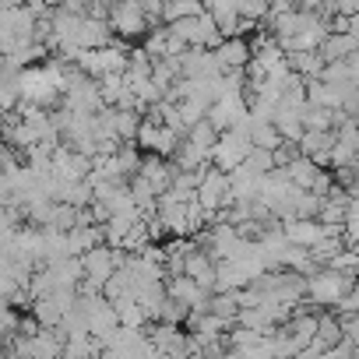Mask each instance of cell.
Returning a JSON list of instances; mask_svg holds the SVG:
<instances>
[{
	"label": "cell",
	"mask_w": 359,
	"mask_h": 359,
	"mask_svg": "<svg viewBox=\"0 0 359 359\" xmlns=\"http://www.w3.org/2000/svg\"><path fill=\"white\" fill-rule=\"evenodd\" d=\"M320 172H324V169H320L313 158H306V155H299V158L285 169V176L292 180L299 191H313V184H317V176H320Z\"/></svg>",
	"instance_id": "8fae6325"
},
{
	"label": "cell",
	"mask_w": 359,
	"mask_h": 359,
	"mask_svg": "<svg viewBox=\"0 0 359 359\" xmlns=\"http://www.w3.org/2000/svg\"><path fill=\"white\" fill-rule=\"evenodd\" d=\"M64 348H67L64 327H43L32 338V359H64Z\"/></svg>",
	"instance_id": "ba28073f"
},
{
	"label": "cell",
	"mask_w": 359,
	"mask_h": 359,
	"mask_svg": "<svg viewBox=\"0 0 359 359\" xmlns=\"http://www.w3.org/2000/svg\"><path fill=\"white\" fill-rule=\"evenodd\" d=\"M352 198L359 201V176H355V187H352Z\"/></svg>",
	"instance_id": "7402d4cb"
},
{
	"label": "cell",
	"mask_w": 359,
	"mask_h": 359,
	"mask_svg": "<svg viewBox=\"0 0 359 359\" xmlns=\"http://www.w3.org/2000/svg\"><path fill=\"white\" fill-rule=\"evenodd\" d=\"M165 292H169L176 303H184L191 313H212V299H215V292L201 289V285H198L194 278H187V275L169 278V282H165Z\"/></svg>",
	"instance_id": "277c9868"
},
{
	"label": "cell",
	"mask_w": 359,
	"mask_h": 359,
	"mask_svg": "<svg viewBox=\"0 0 359 359\" xmlns=\"http://www.w3.org/2000/svg\"><path fill=\"white\" fill-rule=\"evenodd\" d=\"M355 359H359V341H355Z\"/></svg>",
	"instance_id": "cb8c5ba5"
},
{
	"label": "cell",
	"mask_w": 359,
	"mask_h": 359,
	"mask_svg": "<svg viewBox=\"0 0 359 359\" xmlns=\"http://www.w3.org/2000/svg\"><path fill=\"white\" fill-rule=\"evenodd\" d=\"M29 313H32V317H36L43 327H60V324H64V317H67V310H64V306H60L53 296H46V299H36Z\"/></svg>",
	"instance_id": "5bb4252c"
},
{
	"label": "cell",
	"mask_w": 359,
	"mask_h": 359,
	"mask_svg": "<svg viewBox=\"0 0 359 359\" xmlns=\"http://www.w3.org/2000/svg\"><path fill=\"white\" fill-rule=\"evenodd\" d=\"M215 57H219L222 71H247L254 60V46H250V39H226L215 50Z\"/></svg>",
	"instance_id": "52a82bcc"
},
{
	"label": "cell",
	"mask_w": 359,
	"mask_h": 359,
	"mask_svg": "<svg viewBox=\"0 0 359 359\" xmlns=\"http://www.w3.org/2000/svg\"><path fill=\"white\" fill-rule=\"evenodd\" d=\"M4 359H29V355H15V352H8V355H4Z\"/></svg>",
	"instance_id": "603a6c76"
},
{
	"label": "cell",
	"mask_w": 359,
	"mask_h": 359,
	"mask_svg": "<svg viewBox=\"0 0 359 359\" xmlns=\"http://www.w3.org/2000/svg\"><path fill=\"white\" fill-rule=\"evenodd\" d=\"M334 15H341V18H355V15H359V0H338V4H334Z\"/></svg>",
	"instance_id": "ffe728a7"
},
{
	"label": "cell",
	"mask_w": 359,
	"mask_h": 359,
	"mask_svg": "<svg viewBox=\"0 0 359 359\" xmlns=\"http://www.w3.org/2000/svg\"><path fill=\"white\" fill-rule=\"evenodd\" d=\"M359 53V43L352 36H327V43L320 46V57L324 64H345Z\"/></svg>",
	"instance_id": "30bf717a"
},
{
	"label": "cell",
	"mask_w": 359,
	"mask_h": 359,
	"mask_svg": "<svg viewBox=\"0 0 359 359\" xmlns=\"http://www.w3.org/2000/svg\"><path fill=\"white\" fill-rule=\"evenodd\" d=\"M278 165H275V151H264V148H254L250 155H247V162H243V172H250V176H257V180H264V176H271Z\"/></svg>",
	"instance_id": "9a60e30c"
},
{
	"label": "cell",
	"mask_w": 359,
	"mask_h": 359,
	"mask_svg": "<svg viewBox=\"0 0 359 359\" xmlns=\"http://www.w3.org/2000/svg\"><path fill=\"white\" fill-rule=\"evenodd\" d=\"M240 310H243V306H240V292H215V299H212V313H215V317L236 324Z\"/></svg>",
	"instance_id": "2e32d148"
},
{
	"label": "cell",
	"mask_w": 359,
	"mask_h": 359,
	"mask_svg": "<svg viewBox=\"0 0 359 359\" xmlns=\"http://www.w3.org/2000/svg\"><path fill=\"white\" fill-rule=\"evenodd\" d=\"M359 278H345L331 268H320L313 278H306V303L317 306V310H327V306H341V299L355 289Z\"/></svg>",
	"instance_id": "6da1fadb"
},
{
	"label": "cell",
	"mask_w": 359,
	"mask_h": 359,
	"mask_svg": "<svg viewBox=\"0 0 359 359\" xmlns=\"http://www.w3.org/2000/svg\"><path fill=\"white\" fill-rule=\"evenodd\" d=\"M359 313V282H355V289L341 299V306H338V317H355Z\"/></svg>",
	"instance_id": "d6986e66"
},
{
	"label": "cell",
	"mask_w": 359,
	"mask_h": 359,
	"mask_svg": "<svg viewBox=\"0 0 359 359\" xmlns=\"http://www.w3.org/2000/svg\"><path fill=\"white\" fill-rule=\"evenodd\" d=\"M345 341V327H341V317L338 313H320V327H317V338H313V352H331Z\"/></svg>",
	"instance_id": "9c48e42d"
},
{
	"label": "cell",
	"mask_w": 359,
	"mask_h": 359,
	"mask_svg": "<svg viewBox=\"0 0 359 359\" xmlns=\"http://www.w3.org/2000/svg\"><path fill=\"white\" fill-rule=\"evenodd\" d=\"M289 67H292V74H299L303 81H317L327 64H324L320 53H296V57H289Z\"/></svg>",
	"instance_id": "4fadbf2b"
},
{
	"label": "cell",
	"mask_w": 359,
	"mask_h": 359,
	"mask_svg": "<svg viewBox=\"0 0 359 359\" xmlns=\"http://www.w3.org/2000/svg\"><path fill=\"white\" fill-rule=\"evenodd\" d=\"M285 240H289L292 247L313 250L317 243L327 240V233H324V222H320V219H299V222H285Z\"/></svg>",
	"instance_id": "8992f818"
},
{
	"label": "cell",
	"mask_w": 359,
	"mask_h": 359,
	"mask_svg": "<svg viewBox=\"0 0 359 359\" xmlns=\"http://www.w3.org/2000/svg\"><path fill=\"white\" fill-rule=\"evenodd\" d=\"M250 151H254V137L229 130V134H222V141L212 148V165L233 176L236 169H243V162H247Z\"/></svg>",
	"instance_id": "7a4b0ae2"
},
{
	"label": "cell",
	"mask_w": 359,
	"mask_h": 359,
	"mask_svg": "<svg viewBox=\"0 0 359 359\" xmlns=\"http://www.w3.org/2000/svg\"><path fill=\"white\" fill-rule=\"evenodd\" d=\"M205 359H236V352H222V355H205Z\"/></svg>",
	"instance_id": "44dd1931"
},
{
	"label": "cell",
	"mask_w": 359,
	"mask_h": 359,
	"mask_svg": "<svg viewBox=\"0 0 359 359\" xmlns=\"http://www.w3.org/2000/svg\"><path fill=\"white\" fill-rule=\"evenodd\" d=\"M320 208H324V201H320L317 194L299 191V198H296V205H292V222H299V219H320Z\"/></svg>",
	"instance_id": "e0dca14e"
},
{
	"label": "cell",
	"mask_w": 359,
	"mask_h": 359,
	"mask_svg": "<svg viewBox=\"0 0 359 359\" xmlns=\"http://www.w3.org/2000/svg\"><path fill=\"white\" fill-rule=\"evenodd\" d=\"M334 144H338V134H334V130H306L303 141H299V151L324 169V165H331Z\"/></svg>",
	"instance_id": "5b68a950"
},
{
	"label": "cell",
	"mask_w": 359,
	"mask_h": 359,
	"mask_svg": "<svg viewBox=\"0 0 359 359\" xmlns=\"http://www.w3.org/2000/svg\"><path fill=\"white\" fill-rule=\"evenodd\" d=\"M109 25H113L116 39H123V43H127V39H141V43H144V36L151 32V25H148V18H144V4H134V0L113 4Z\"/></svg>",
	"instance_id": "3957f363"
},
{
	"label": "cell",
	"mask_w": 359,
	"mask_h": 359,
	"mask_svg": "<svg viewBox=\"0 0 359 359\" xmlns=\"http://www.w3.org/2000/svg\"><path fill=\"white\" fill-rule=\"evenodd\" d=\"M187 141H191V144H198L201 151H208V155H212V148H215V144L222 141V134H219V130H215V127H212V123L205 120V123H198V127H194V130L187 134Z\"/></svg>",
	"instance_id": "ac0fdd59"
},
{
	"label": "cell",
	"mask_w": 359,
	"mask_h": 359,
	"mask_svg": "<svg viewBox=\"0 0 359 359\" xmlns=\"http://www.w3.org/2000/svg\"><path fill=\"white\" fill-rule=\"evenodd\" d=\"M201 15H208V8H205V4H198V0H172V4H165V15H162V22H165V29H172L176 22L201 18Z\"/></svg>",
	"instance_id": "7c38bea8"
}]
</instances>
